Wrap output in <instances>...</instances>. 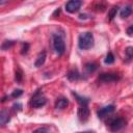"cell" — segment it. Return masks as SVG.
Returning a JSON list of instances; mask_svg holds the SVG:
<instances>
[{
  "mask_svg": "<svg viewBox=\"0 0 133 133\" xmlns=\"http://www.w3.org/2000/svg\"><path fill=\"white\" fill-rule=\"evenodd\" d=\"M78 46L81 50H88L94 46V35L91 32H82L78 37Z\"/></svg>",
  "mask_w": 133,
  "mask_h": 133,
  "instance_id": "6da1fadb",
  "label": "cell"
},
{
  "mask_svg": "<svg viewBox=\"0 0 133 133\" xmlns=\"http://www.w3.org/2000/svg\"><path fill=\"white\" fill-rule=\"evenodd\" d=\"M75 97L78 99V102H79V109H78V116L81 121H86L89 116V110H88V106H87V103L88 101L82 97H79L77 94H74Z\"/></svg>",
  "mask_w": 133,
  "mask_h": 133,
  "instance_id": "7a4b0ae2",
  "label": "cell"
},
{
  "mask_svg": "<svg viewBox=\"0 0 133 133\" xmlns=\"http://www.w3.org/2000/svg\"><path fill=\"white\" fill-rule=\"evenodd\" d=\"M52 44H53V48H54L55 52L58 55H61L64 53L65 46H64V42H63V38L61 37V35L56 34V33L52 34Z\"/></svg>",
  "mask_w": 133,
  "mask_h": 133,
  "instance_id": "3957f363",
  "label": "cell"
},
{
  "mask_svg": "<svg viewBox=\"0 0 133 133\" xmlns=\"http://www.w3.org/2000/svg\"><path fill=\"white\" fill-rule=\"evenodd\" d=\"M127 122L125 118L123 117H115V118H112L109 121L108 123V127L109 129L112 131V132H116V131H119L121 129H123L125 126H126Z\"/></svg>",
  "mask_w": 133,
  "mask_h": 133,
  "instance_id": "277c9868",
  "label": "cell"
},
{
  "mask_svg": "<svg viewBox=\"0 0 133 133\" xmlns=\"http://www.w3.org/2000/svg\"><path fill=\"white\" fill-rule=\"evenodd\" d=\"M47 102V99L46 97L41 92V91H36L33 97L31 98V101H30V105L34 108H39L42 106H44Z\"/></svg>",
  "mask_w": 133,
  "mask_h": 133,
  "instance_id": "5b68a950",
  "label": "cell"
},
{
  "mask_svg": "<svg viewBox=\"0 0 133 133\" xmlns=\"http://www.w3.org/2000/svg\"><path fill=\"white\" fill-rule=\"evenodd\" d=\"M119 79V76L115 73H103L99 76V80L104 83H111L115 82Z\"/></svg>",
  "mask_w": 133,
  "mask_h": 133,
  "instance_id": "8992f818",
  "label": "cell"
},
{
  "mask_svg": "<svg viewBox=\"0 0 133 133\" xmlns=\"http://www.w3.org/2000/svg\"><path fill=\"white\" fill-rule=\"evenodd\" d=\"M82 5V2L79 1V0H71L69 2H66L65 4V10L68 12H71V14H74L76 11L79 10V8L81 7Z\"/></svg>",
  "mask_w": 133,
  "mask_h": 133,
  "instance_id": "52a82bcc",
  "label": "cell"
},
{
  "mask_svg": "<svg viewBox=\"0 0 133 133\" xmlns=\"http://www.w3.org/2000/svg\"><path fill=\"white\" fill-rule=\"evenodd\" d=\"M113 111H114V106L113 105H108V106H105V107L101 108L98 111V116H99V118H104V117L108 116L110 113H112Z\"/></svg>",
  "mask_w": 133,
  "mask_h": 133,
  "instance_id": "ba28073f",
  "label": "cell"
},
{
  "mask_svg": "<svg viewBox=\"0 0 133 133\" xmlns=\"http://www.w3.org/2000/svg\"><path fill=\"white\" fill-rule=\"evenodd\" d=\"M132 11H133L132 6H131V5H126L125 7L122 8V10H121V12H119L121 18H122V19H126V18H128V17L132 14Z\"/></svg>",
  "mask_w": 133,
  "mask_h": 133,
  "instance_id": "9c48e42d",
  "label": "cell"
},
{
  "mask_svg": "<svg viewBox=\"0 0 133 133\" xmlns=\"http://www.w3.org/2000/svg\"><path fill=\"white\" fill-rule=\"evenodd\" d=\"M69 105V101L65 98H60L57 99L56 103H55V108L56 109H64L66 106Z\"/></svg>",
  "mask_w": 133,
  "mask_h": 133,
  "instance_id": "30bf717a",
  "label": "cell"
},
{
  "mask_svg": "<svg viewBox=\"0 0 133 133\" xmlns=\"http://www.w3.org/2000/svg\"><path fill=\"white\" fill-rule=\"evenodd\" d=\"M45 60H46V52L45 51H43V52H41L39 54H38V56H37V58H36V60H35V66H42L44 63H45Z\"/></svg>",
  "mask_w": 133,
  "mask_h": 133,
  "instance_id": "8fae6325",
  "label": "cell"
},
{
  "mask_svg": "<svg viewBox=\"0 0 133 133\" xmlns=\"http://www.w3.org/2000/svg\"><path fill=\"white\" fill-rule=\"evenodd\" d=\"M8 121H9L8 112L6 110H2L1 113H0V122H1V125H5Z\"/></svg>",
  "mask_w": 133,
  "mask_h": 133,
  "instance_id": "7c38bea8",
  "label": "cell"
},
{
  "mask_svg": "<svg viewBox=\"0 0 133 133\" xmlns=\"http://www.w3.org/2000/svg\"><path fill=\"white\" fill-rule=\"evenodd\" d=\"M79 77H80V75L76 70H73L68 74V78L70 80H77V79H79Z\"/></svg>",
  "mask_w": 133,
  "mask_h": 133,
  "instance_id": "4fadbf2b",
  "label": "cell"
},
{
  "mask_svg": "<svg viewBox=\"0 0 133 133\" xmlns=\"http://www.w3.org/2000/svg\"><path fill=\"white\" fill-rule=\"evenodd\" d=\"M104 61H105L106 64H111V63H113V62H114V56H113V54L109 52V53L106 55Z\"/></svg>",
  "mask_w": 133,
  "mask_h": 133,
  "instance_id": "5bb4252c",
  "label": "cell"
},
{
  "mask_svg": "<svg viewBox=\"0 0 133 133\" xmlns=\"http://www.w3.org/2000/svg\"><path fill=\"white\" fill-rule=\"evenodd\" d=\"M117 6H113L111 9H110V11H109V14H108V17H109V20H112L114 17H115V15H116V12H117Z\"/></svg>",
  "mask_w": 133,
  "mask_h": 133,
  "instance_id": "9a60e30c",
  "label": "cell"
},
{
  "mask_svg": "<svg viewBox=\"0 0 133 133\" xmlns=\"http://www.w3.org/2000/svg\"><path fill=\"white\" fill-rule=\"evenodd\" d=\"M85 69H86V71H87L88 73H90V72H94V71L97 69V65H96V63L89 62V63H86Z\"/></svg>",
  "mask_w": 133,
  "mask_h": 133,
  "instance_id": "2e32d148",
  "label": "cell"
},
{
  "mask_svg": "<svg viewBox=\"0 0 133 133\" xmlns=\"http://www.w3.org/2000/svg\"><path fill=\"white\" fill-rule=\"evenodd\" d=\"M126 57L128 59H133V47H128L126 49Z\"/></svg>",
  "mask_w": 133,
  "mask_h": 133,
  "instance_id": "e0dca14e",
  "label": "cell"
},
{
  "mask_svg": "<svg viewBox=\"0 0 133 133\" xmlns=\"http://www.w3.org/2000/svg\"><path fill=\"white\" fill-rule=\"evenodd\" d=\"M32 133H51V131L46 127H42V128H37Z\"/></svg>",
  "mask_w": 133,
  "mask_h": 133,
  "instance_id": "ac0fdd59",
  "label": "cell"
},
{
  "mask_svg": "<svg viewBox=\"0 0 133 133\" xmlns=\"http://www.w3.org/2000/svg\"><path fill=\"white\" fill-rule=\"evenodd\" d=\"M12 44H14V42H11V41H5V42H3V44H2V49H3V50L9 49V48L12 46Z\"/></svg>",
  "mask_w": 133,
  "mask_h": 133,
  "instance_id": "d6986e66",
  "label": "cell"
},
{
  "mask_svg": "<svg viewBox=\"0 0 133 133\" xmlns=\"http://www.w3.org/2000/svg\"><path fill=\"white\" fill-rule=\"evenodd\" d=\"M22 94H23V91H22L21 89H16V90H14V92H12V97H14V98H19Z\"/></svg>",
  "mask_w": 133,
  "mask_h": 133,
  "instance_id": "ffe728a7",
  "label": "cell"
},
{
  "mask_svg": "<svg viewBox=\"0 0 133 133\" xmlns=\"http://www.w3.org/2000/svg\"><path fill=\"white\" fill-rule=\"evenodd\" d=\"M28 47H29V45H28V44H24V45H23L22 54H24V53H26V52H27V49H28Z\"/></svg>",
  "mask_w": 133,
  "mask_h": 133,
  "instance_id": "44dd1931",
  "label": "cell"
},
{
  "mask_svg": "<svg viewBox=\"0 0 133 133\" xmlns=\"http://www.w3.org/2000/svg\"><path fill=\"white\" fill-rule=\"evenodd\" d=\"M127 33H128L129 35H131V34L133 33V25H131V26L127 29Z\"/></svg>",
  "mask_w": 133,
  "mask_h": 133,
  "instance_id": "7402d4cb",
  "label": "cell"
},
{
  "mask_svg": "<svg viewBox=\"0 0 133 133\" xmlns=\"http://www.w3.org/2000/svg\"><path fill=\"white\" fill-rule=\"evenodd\" d=\"M21 78H22V73H21V72H19L18 74L16 73V79H17L18 81H20V80H21Z\"/></svg>",
  "mask_w": 133,
  "mask_h": 133,
  "instance_id": "603a6c76",
  "label": "cell"
}]
</instances>
